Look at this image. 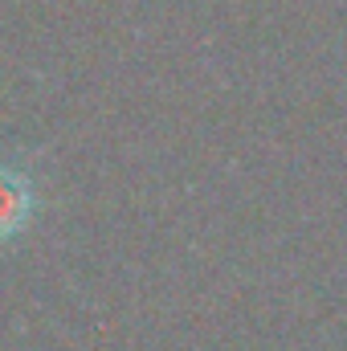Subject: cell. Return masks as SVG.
I'll use <instances>...</instances> for the list:
<instances>
[{
	"label": "cell",
	"instance_id": "6da1fadb",
	"mask_svg": "<svg viewBox=\"0 0 347 351\" xmlns=\"http://www.w3.org/2000/svg\"><path fill=\"white\" fill-rule=\"evenodd\" d=\"M33 217V184L29 176L0 164V241L16 237Z\"/></svg>",
	"mask_w": 347,
	"mask_h": 351
}]
</instances>
